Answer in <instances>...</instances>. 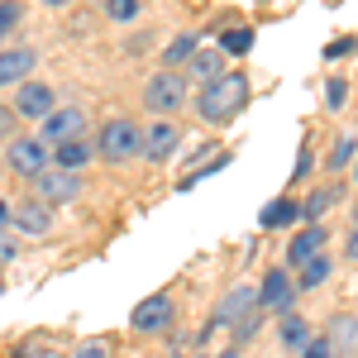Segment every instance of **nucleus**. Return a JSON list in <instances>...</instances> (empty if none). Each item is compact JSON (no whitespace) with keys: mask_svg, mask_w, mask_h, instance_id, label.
<instances>
[{"mask_svg":"<svg viewBox=\"0 0 358 358\" xmlns=\"http://www.w3.org/2000/svg\"><path fill=\"white\" fill-rule=\"evenodd\" d=\"M244 106H248V77L239 67L234 72H220L215 82H201V91L192 96V110L206 124H229Z\"/></svg>","mask_w":358,"mask_h":358,"instance_id":"f257e3e1","label":"nucleus"},{"mask_svg":"<svg viewBox=\"0 0 358 358\" xmlns=\"http://www.w3.org/2000/svg\"><path fill=\"white\" fill-rule=\"evenodd\" d=\"M138 143H143V129H138L134 120H106L91 148L106 163H129V158H138Z\"/></svg>","mask_w":358,"mask_h":358,"instance_id":"f03ea898","label":"nucleus"},{"mask_svg":"<svg viewBox=\"0 0 358 358\" xmlns=\"http://www.w3.org/2000/svg\"><path fill=\"white\" fill-rule=\"evenodd\" d=\"M187 101H192V91H187V77L182 72H153L148 77V86H143V106L153 115H177V110H187Z\"/></svg>","mask_w":358,"mask_h":358,"instance_id":"7ed1b4c3","label":"nucleus"},{"mask_svg":"<svg viewBox=\"0 0 358 358\" xmlns=\"http://www.w3.org/2000/svg\"><path fill=\"white\" fill-rule=\"evenodd\" d=\"M86 134V110L82 106H53V110L38 120V143H48V148H57V143H72V138Z\"/></svg>","mask_w":358,"mask_h":358,"instance_id":"20e7f679","label":"nucleus"},{"mask_svg":"<svg viewBox=\"0 0 358 358\" xmlns=\"http://www.w3.org/2000/svg\"><path fill=\"white\" fill-rule=\"evenodd\" d=\"M34 192L38 201L53 210V206H67V201H77L82 196V172H62V167H48V172H38L34 177Z\"/></svg>","mask_w":358,"mask_h":358,"instance_id":"39448f33","label":"nucleus"},{"mask_svg":"<svg viewBox=\"0 0 358 358\" xmlns=\"http://www.w3.org/2000/svg\"><path fill=\"white\" fill-rule=\"evenodd\" d=\"M253 301H258V310H277V315H287L292 301H296V287H292L287 268L263 273V287H253Z\"/></svg>","mask_w":358,"mask_h":358,"instance_id":"423d86ee","label":"nucleus"},{"mask_svg":"<svg viewBox=\"0 0 358 358\" xmlns=\"http://www.w3.org/2000/svg\"><path fill=\"white\" fill-rule=\"evenodd\" d=\"M48 110H53V86H43V82H20L10 115H15V120H29V124H38Z\"/></svg>","mask_w":358,"mask_h":358,"instance_id":"0eeeda50","label":"nucleus"},{"mask_svg":"<svg viewBox=\"0 0 358 358\" xmlns=\"http://www.w3.org/2000/svg\"><path fill=\"white\" fill-rule=\"evenodd\" d=\"M10 167L20 172V177H38V172H48V143H38L34 134L24 138H10Z\"/></svg>","mask_w":358,"mask_h":358,"instance_id":"6e6552de","label":"nucleus"},{"mask_svg":"<svg viewBox=\"0 0 358 358\" xmlns=\"http://www.w3.org/2000/svg\"><path fill=\"white\" fill-rule=\"evenodd\" d=\"M177 148H182V134H177V124H172V120L148 124V134H143V143H138V153H143L148 163H167Z\"/></svg>","mask_w":358,"mask_h":358,"instance_id":"1a4fd4ad","label":"nucleus"},{"mask_svg":"<svg viewBox=\"0 0 358 358\" xmlns=\"http://www.w3.org/2000/svg\"><path fill=\"white\" fill-rule=\"evenodd\" d=\"M172 296H148L143 306H134V315H129V325H134L138 334H163L167 325H172Z\"/></svg>","mask_w":358,"mask_h":358,"instance_id":"9d476101","label":"nucleus"},{"mask_svg":"<svg viewBox=\"0 0 358 358\" xmlns=\"http://www.w3.org/2000/svg\"><path fill=\"white\" fill-rule=\"evenodd\" d=\"M10 224H15L20 234L43 239V234L53 229V210H48L43 201H20V206H10Z\"/></svg>","mask_w":358,"mask_h":358,"instance_id":"9b49d317","label":"nucleus"},{"mask_svg":"<svg viewBox=\"0 0 358 358\" xmlns=\"http://www.w3.org/2000/svg\"><path fill=\"white\" fill-rule=\"evenodd\" d=\"M34 67H38V53H34V48H0V86L29 82Z\"/></svg>","mask_w":358,"mask_h":358,"instance_id":"f8f14e48","label":"nucleus"},{"mask_svg":"<svg viewBox=\"0 0 358 358\" xmlns=\"http://www.w3.org/2000/svg\"><path fill=\"white\" fill-rule=\"evenodd\" d=\"M91 158H96V148H91L86 138H72V143H57V148H48V167H62V172H82Z\"/></svg>","mask_w":358,"mask_h":358,"instance_id":"ddd939ff","label":"nucleus"},{"mask_svg":"<svg viewBox=\"0 0 358 358\" xmlns=\"http://www.w3.org/2000/svg\"><path fill=\"white\" fill-rule=\"evenodd\" d=\"M325 239H330V234H325L320 224H306L301 234H296V239L287 244V263H292V268H301L306 258H315V253H325Z\"/></svg>","mask_w":358,"mask_h":358,"instance_id":"4468645a","label":"nucleus"},{"mask_svg":"<svg viewBox=\"0 0 358 358\" xmlns=\"http://www.w3.org/2000/svg\"><path fill=\"white\" fill-rule=\"evenodd\" d=\"M253 310H258L253 287H234V292L215 306V320H220V325H239V320H244V315H253Z\"/></svg>","mask_w":358,"mask_h":358,"instance_id":"2eb2a0df","label":"nucleus"},{"mask_svg":"<svg viewBox=\"0 0 358 358\" xmlns=\"http://www.w3.org/2000/svg\"><path fill=\"white\" fill-rule=\"evenodd\" d=\"M187 67H192V77H201V82H215L224 72V53L220 48H196V53L187 57Z\"/></svg>","mask_w":358,"mask_h":358,"instance_id":"dca6fc26","label":"nucleus"},{"mask_svg":"<svg viewBox=\"0 0 358 358\" xmlns=\"http://www.w3.org/2000/svg\"><path fill=\"white\" fill-rule=\"evenodd\" d=\"M258 220H263V229H287V224H296V220H301V206L282 196V201H273V206H268V210H263Z\"/></svg>","mask_w":358,"mask_h":358,"instance_id":"f3484780","label":"nucleus"},{"mask_svg":"<svg viewBox=\"0 0 358 358\" xmlns=\"http://www.w3.org/2000/svg\"><path fill=\"white\" fill-rule=\"evenodd\" d=\"M277 339H282L287 349H306V344H310V325H306L296 310H287V315H282V330H277Z\"/></svg>","mask_w":358,"mask_h":358,"instance_id":"a211bd4d","label":"nucleus"},{"mask_svg":"<svg viewBox=\"0 0 358 358\" xmlns=\"http://www.w3.org/2000/svg\"><path fill=\"white\" fill-rule=\"evenodd\" d=\"M196 48H201V34H177V38L167 43V53H163V67L172 72V67H177V62H187Z\"/></svg>","mask_w":358,"mask_h":358,"instance_id":"6ab92c4d","label":"nucleus"},{"mask_svg":"<svg viewBox=\"0 0 358 358\" xmlns=\"http://www.w3.org/2000/svg\"><path fill=\"white\" fill-rule=\"evenodd\" d=\"M330 268H334V258H325V253L306 258L301 268H296V273H301V292H310V287H320V282L330 277Z\"/></svg>","mask_w":358,"mask_h":358,"instance_id":"aec40b11","label":"nucleus"},{"mask_svg":"<svg viewBox=\"0 0 358 358\" xmlns=\"http://www.w3.org/2000/svg\"><path fill=\"white\" fill-rule=\"evenodd\" d=\"M349 163H354V134H344L330 148V158H325V167H330L334 177H339V172H349Z\"/></svg>","mask_w":358,"mask_h":358,"instance_id":"412c9836","label":"nucleus"},{"mask_svg":"<svg viewBox=\"0 0 358 358\" xmlns=\"http://www.w3.org/2000/svg\"><path fill=\"white\" fill-rule=\"evenodd\" d=\"M20 20H24V5L20 0H0V43L20 29Z\"/></svg>","mask_w":358,"mask_h":358,"instance_id":"4be33fe9","label":"nucleus"},{"mask_svg":"<svg viewBox=\"0 0 358 358\" xmlns=\"http://www.w3.org/2000/svg\"><path fill=\"white\" fill-rule=\"evenodd\" d=\"M354 325H358V320H354V310H344V315H339V320H334V339H330V349H334V344H339V349H344V354H349V349H354Z\"/></svg>","mask_w":358,"mask_h":358,"instance_id":"5701e85b","label":"nucleus"},{"mask_svg":"<svg viewBox=\"0 0 358 358\" xmlns=\"http://www.w3.org/2000/svg\"><path fill=\"white\" fill-rule=\"evenodd\" d=\"M253 48V29H229V34H220V53H248Z\"/></svg>","mask_w":358,"mask_h":358,"instance_id":"b1692460","label":"nucleus"},{"mask_svg":"<svg viewBox=\"0 0 358 358\" xmlns=\"http://www.w3.org/2000/svg\"><path fill=\"white\" fill-rule=\"evenodd\" d=\"M334 201H339V192H334V187H330V192H315V196H310V201L301 206V220H320V215L330 210Z\"/></svg>","mask_w":358,"mask_h":358,"instance_id":"393cba45","label":"nucleus"},{"mask_svg":"<svg viewBox=\"0 0 358 358\" xmlns=\"http://www.w3.org/2000/svg\"><path fill=\"white\" fill-rule=\"evenodd\" d=\"M224 167H229V153H215L210 163H201L196 172H187V177H182V192H187V187H196L201 177H210V172H224Z\"/></svg>","mask_w":358,"mask_h":358,"instance_id":"a878e982","label":"nucleus"},{"mask_svg":"<svg viewBox=\"0 0 358 358\" xmlns=\"http://www.w3.org/2000/svg\"><path fill=\"white\" fill-rule=\"evenodd\" d=\"M106 15L120 20V24H129V20L138 15V0H106Z\"/></svg>","mask_w":358,"mask_h":358,"instance_id":"bb28decb","label":"nucleus"},{"mask_svg":"<svg viewBox=\"0 0 358 358\" xmlns=\"http://www.w3.org/2000/svg\"><path fill=\"white\" fill-rule=\"evenodd\" d=\"M325 101H330V110H344V101H349V86L339 82V77H330V82H325Z\"/></svg>","mask_w":358,"mask_h":358,"instance_id":"cd10ccee","label":"nucleus"},{"mask_svg":"<svg viewBox=\"0 0 358 358\" xmlns=\"http://www.w3.org/2000/svg\"><path fill=\"white\" fill-rule=\"evenodd\" d=\"M301 358H334V349H330V339H310L301 349Z\"/></svg>","mask_w":358,"mask_h":358,"instance_id":"c85d7f7f","label":"nucleus"},{"mask_svg":"<svg viewBox=\"0 0 358 358\" xmlns=\"http://www.w3.org/2000/svg\"><path fill=\"white\" fill-rule=\"evenodd\" d=\"M72 358H106V344H101V339H86V344H77Z\"/></svg>","mask_w":358,"mask_h":358,"instance_id":"c756f323","label":"nucleus"},{"mask_svg":"<svg viewBox=\"0 0 358 358\" xmlns=\"http://www.w3.org/2000/svg\"><path fill=\"white\" fill-rule=\"evenodd\" d=\"M310 167H315V158H310V148L301 143V158H296V182H306V177H310Z\"/></svg>","mask_w":358,"mask_h":358,"instance_id":"7c9ffc66","label":"nucleus"},{"mask_svg":"<svg viewBox=\"0 0 358 358\" xmlns=\"http://www.w3.org/2000/svg\"><path fill=\"white\" fill-rule=\"evenodd\" d=\"M349 48H354V38H339V43H330V48H325V57H339V53H349Z\"/></svg>","mask_w":358,"mask_h":358,"instance_id":"2f4dec72","label":"nucleus"},{"mask_svg":"<svg viewBox=\"0 0 358 358\" xmlns=\"http://www.w3.org/2000/svg\"><path fill=\"white\" fill-rule=\"evenodd\" d=\"M15 129V115H10V106H0V134H10Z\"/></svg>","mask_w":358,"mask_h":358,"instance_id":"473e14b6","label":"nucleus"},{"mask_svg":"<svg viewBox=\"0 0 358 358\" xmlns=\"http://www.w3.org/2000/svg\"><path fill=\"white\" fill-rule=\"evenodd\" d=\"M5 229H10V201L0 196V239H5Z\"/></svg>","mask_w":358,"mask_h":358,"instance_id":"72a5a7b5","label":"nucleus"},{"mask_svg":"<svg viewBox=\"0 0 358 358\" xmlns=\"http://www.w3.org/2000/svg\"><path fill=\"white\" fill-rule=\"evenodd\" d=\"M38 5H48V10H62V5H72V0H38Z\"/></svg>","mask_w":358,"mask_h":358,"instance_id":"f704fd0d","label":"nucleus"},{"mask_svg":"<svg viewBox=\"0 0 358 358\" xmlns=\"http://www.w3.org/2000/svg\"><path fill=\"white\" fill-rule=\"evenodd\" d=\"M220 358H234V354H220Z\"/></svg>","mask_w":358,"mask_h":358,"instance_id":"c9c22d12","label":"nucleus"},{"mask_svg":"<svg viewBox=\"0 0 358 358\" xmlns=\"http://www.w3.org/2000/svg\"><path fill=\"white\" fill-rule=\"evenodd\" d=\"M0 292H5V282H0Z\"/></svg>","mask_w":358,"mask_h":358,"instance_id":"e433bc0d","label":"nucleus"}]
</instances>
